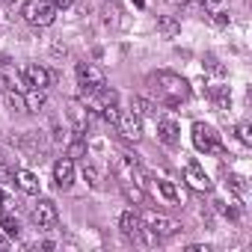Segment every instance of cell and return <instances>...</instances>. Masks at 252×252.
Here are the masks:
<instances>
[{"label": "cell", "mask_w": 252, "mask_h": 252, "mask_svg": "<svg viewBox=\"0 0 252 252\" xmlns=\"http://www.w3.org/2000/svg\"><path fill=\"white\" fill-rule=\"evenodd\" d=\"M134 3H137V6H140V9H143V6H146V0H134Z\"/></svg>", "instance_id": "cell-39"}, {"label": "cell", "mask_w": 252, "mask_h": 252, "mask_svg": "<svg viewBox=\"0 0 252 252\" xmlns=\"http://www.w3.org/2000/svg\"><path fill=\"white\" fill-rule=\"evenodd\" d=\"M143 225H146V222H143V217H140L137 211H125V214L119 217V228H122L125 237H134Z\"/></svg>", "instance_id": "cell-14"}, {"label": "cell", "mask_w": 252, "mask_h": 252, "mask_svg": "<svg viewBox=\"0 0 252 252\" xmlns=\"http://www.w3.org/2000/svg\"><path fill=\"white\" fill-rule=\"evenodd\" d=\"M149 86H152V92L158 95V101L160 104H166V107H181L187 98H190V83L181 77V74H175V71H152L149 74Z\"/></svg>", "instance_id": "cell-1"}, {"label": "cell", "mask_w": 252, "mask_h": 252, "mask_svg": "<svg viewBox=\"0 0 252 252\" xmlns=\"http://www.w3.org/2000/svg\"><path fill=\"white\" fill-rule=\"evenodd\" d=\"M193 146L205 155H225V146H222L220 134L205 122H193Z\"/></svg>", "instance_id": "cell-3"}, {"label": "cell", "mask_w": 252, "mask_h": 252, "mask_svg": "<svg viewBox=\"0 0 252 252\" xmlns=\"http://www.w3.org/2000/svg\"><path fill=\"white\" fill-rule=\"evenodd\" d=\"M187 252H211V246H199V243H196V246H190Z\"/></svg>", "instance_id": "cell-35"}, {"label": "cell", "mask_w": 252, "mask_h": 252, "mask_svg": "<svg viewBox=\"0 0 252 252\" xmlns=\"http://www.w3.org/2000/svg\"><path fill=\"white\" fill-rule=\"evenodd\" d=\"M237 140H240L243 146H252V131H249V125H246V122L237 125Z\"/></svg>", "instance_id": "cell-28"}, {"label": "cell", "mask_w": 252, "mask_h": 252, "mask_svg": "<svg viewBox=\"0 0 252 252\" xmlns=\"http://www.w3.org/2000/svg\"><path fill=\"white\" fill-rule=\"evenodd\" d=\"M0 3H3V6H15V3H18V0H0Z\"/></svg>", "instance_id": "cell-38"}, {"label": "cell", "mask_w": 252, "mask_h": 252, "mask_svg": "<svg viewBox=\"0 0 252 252\" xmlns=\"http://www.w3.org/2000/svg\"><path fill=\"white\" fill-rule=\"evenodd\" d=\"M45 104H48L45 89H33V86H30V89L24 92V110H27V113H39Z\"/></svg>", "instance_id": "cell-15"}, {"label": "cell", "mask_w": 252, "mask_h": 252, "mask_svg": "<svg viewBox=\"0 0 252 252\" xmlns=\"http://www.w3.org/2000/svg\"><path fill=\"white\" fill-rule=\"evenodd\" d=\"M143 222L155 231V234H178L181 231V222H175V220H169L166 214H158V211H146L143 214Z\"/></svg>", "instance_id": "cell-8"}, {"label": "cell", "mask_w": 252, "mask_h": 252, "mask_svg": "<svg viewBox=\"0 0 252 252\" xmlns=\"http://www.w3.org/2000/svg\"><path fill=\"white\" fill-rule=\"evenodd\" d=\"M131 110H134L137 116H146V119H158V104H152L149 98H140V95H134V101H131Z\"/></svg>", "instance_id": "cell-17"}, {"label": "cell", "mask_w": 252, "mask_h": 252, "mask_svg": "<svg viewBox=\"0 0 252 252\" xmlns=\"http://www.w3.org/2000/svg\"><path fill=\"white\" fill-rule=\"evenodd\" d=\"M208 68H211L214 74H225V68H222V65H220V63H217L214 57H208Z\"/></svg>", "instance_id": "cell-30"}, {"label": "cell", "mask_w": 252, "mask_h": 252, "mask_svg": "<svg viewBox=\"0 0 252 252\" xmlns=\"http://www.w3.org/2000/svg\"><path fill=\"white\" fill-rule=\"evenodd\" d=\"M54 143H63V128H60V122H54Z\"/></svg>", "instance_id": "cell-32"}, {"label": "cell", "mask_w": 252, "mask_h": 252, "mask_svg": "<svg viewBox=\"0 0 252 252\" xmlns=\"http://www.w3.org/2000/svg\"><path fill=\"white\" fill-rule=\"evenodd\" d=\"M181 131H178V125H175V119H158V137H160V143H166V146H178V137Z\"/></svg>", "instance_id": "cell-13"}, {"label": "cell", "mask_w": 252, "mask_h": 252, "mask_svg": "<svg viewBox=\"0 0 252 252\" xmlns=\"http://www.w3.org/2000/svg\"><path fill=\"white\" fill-rule=\"evenodd\" d=\"M199 3H202L205 9H211V12H214V9H220V6H222V0H199Z\"/></svg>", "instance_id": "cell-31"}, {"label": "cell", "mask_w": 252, "mask_h": 252, "mask_svg": "<svg viewBox=\"0 0 252 252\" xmlns=\"http://www.w3.org/2000/svg\"><path fill=\"white\" fill-rule=\"evenodd\" d=\"M15 143L24 155H30V160H42V155L48 152V140H45L42 131H24Z\"/></svg>", "instance_id": "cell-5"}, {"label": "cell", "mask_w": 252, "mask_h": 252, "mask_svg": "<svg viewBox=\"0 0 252 252\" xmlns=\"http://www.w3.org/2000/svg\"><path fill=\"white\" fill-rule=\"evenodd\" d=\"M3 208H6V193L0 190V211H3Z\"/></svg>", "instance_id": "cell-36"}, {"label": "cell", "mask_w": 252, "mask_h": 252, "mask_svg": "<svg viewBox=\"0 0 252 252\" xmlns=\"http://www.w3.org/2000/svg\"><path fill=\"white\" fill-rule=\"evenodd\" d=\"M21 15L33 27H51L57 21V6L51 3V0H27L24 9H21Z\"/></svg>", "instance_id": "cell-2"}, {"label": "cell", "mask_w": 252, "mask_h": 252, "mask_svg": "<svg viewBox=\"0 0 252 252\" xmlns=\"http://www.w3.org/2000/svg\"><path fill=\"white\" fill-rule=\"evenodd\" d=\"M228 187H231V190H234L237 196H246V190H249V187H246V178H243V175H228Z\"/></svg>", "instance_id": "cell-25"}, {"label": "cell", "mask_w": 252, "mask_h": 252, "mask_svg": "<svg viewBox=\"0 0 252 252\" xmlns=\"http://www.w3.org/2000/svg\"><path fill=\"white\" fill-rule=\"evenodd\" d=\"M68 116H71V122H74V134H86V110H83L77 101L68 104Z\"/></svg>", "instance_id": "cell-18"}, {"label": "cell", "mask_w": 252, "mask_h": 252, "mask_svg": "<svg viewBox=\"0 0 252 252\" xmlns=\"http://www.w3.org/2000/svg\"><path fill=\"white\" fill-rule=\"evenodd\" d=\"M6 243H9V237H6V234H3V231H0V249H3V246H6Z\"/></svg>", "instance_id": "cell-37"}, {"label": "cell", "mask_w": 252, "mask_h": 252, "mask_svg": "<svg viewBox=\"0 0 252 252\" xmlns=\"http://www.w3.org/2000/svg\"><path fill=\"white\" fill-rule=\"evenodd\" d=\"M54 181H57L60 190H68L74 184V160L71 158H60L54 163Z\"/></svg>", "instance_id": "cell-11"}, {"label": "cell", "mask_w": 252, "mask_h": 252, "mask_svg": "<svg viewBox=\"0 0 252 252\" xmlns=\"http://www.w3.org/2000/svg\"><path fill=\"white\" fill-rule=\"evenodd\" d=\"M184 178H187V184H190L193 190H199V193H208V190H211V178H208V172L202 169L199 160H187Z\"/></svg>", "instance_id": "cell-9"}, {"label": "cell", "mask_w": 252, "mask_h": 252, "mask_svg": "<svg viewBox=\"0 0 252 252\" xmlns=\"http://www.w3.org/2000/svg\"><path fill=\"white\" fill-rule=\"evenodd\" d=\"M116 131H119L125 140L137 143V140L143 137V125H140V116H137L134 110H122V113L116 116Z\"/></svg>", "instance_id": "cell-6"}, {"label": "cell", "mask_w": 252, "mask_h": 252, "mask_svg": "<svg viewBox=\"0 0 252 252\" xmlns=\"http://www.w3.org/2000/svg\"><path fill=\"white\" fill-rule=\"evenodd\" d=\"M18 77L24 80V86H33V89H48V86H51V80H54V74H51L45 65H39V63L24 65V68L18 71Z\"/></svg>", "instance_id": "cell-7"}, {"label": "cell", "mask_w": 252, "mask_h": 252, "mask_svg": "<svg viewBox=\"0 0 252 252\" xmlns=\"http://www.w3.org/2000/svg\"><path fill=\"white\" fill-rule=\"evenodd\" d=\"M12 181L18 184L21 193H27V196H39V178H36L30 169H15V172H12Z\"/></svg>", "instance_id": "cell-12"}, {"label": "cell", "mask_w": 252, "mask_h": 252, "mask_svg": "<svg viewBox=\"0 0 252 252\" xmlns=\"http://www.w3.org/2000/svg\"><path fill=\"white\" fill-rule=\"evenodd\" d=\"M30 220L39 225V228H51L57 222V205L51 199H39V205L30 211Z\"/></svg>", "instance_id": "cell-10"}, {"label": "cell", "mask_w": 252, "mask_h": 252, "mask_svg": "<svg viewBox=\"0 0 252 252\" xmlns=\"http://www.w3.org/2000/svg\"><path fill=\"white\" fill-rule=\"evenodd\" d=\"M51 3H54L57 12H60V9H68V6H71V0H51Z\"/></svg>", "instance_id": "cell-33"}, {"label": "cell", "mask_w": 252, "mask_h": 252, "mask_svg": "<svg viewBox=\"0 0 252 252\" xmlns=\"http://www.w3.org/2000/svg\"><path fill=\"white\" fill-rule=\"evenodd\" d=\"M77 83H80L83 95H95L101 86H107L104 71L98 65H92V63H77Z\"/></svg>", "instance_id": "cell-4"}, {"label": "cell", "mask_w": 252, "mask_h": 252, "mask_svg": "<svg viewBox=\"0 0 252 252\" xmlns=\"http://www.w3.org/2000/svg\"><path fill=\"white\" fill-rule=\"evenodd\" d=\"M51 54H54V57H65L68 51H65V45H54V48H51Z\"/></svg>", "instance_id": "cell-34"}, {"label": "cell", "mask_w": 252, "mask_h": 252, "mask_svg": "<svg viewBox=\"0 0 252 252\" xmlns=\"http://www.w3.org/2000/svg\"><path fill=\"white\" fill-rule=\"evenodd\" d=\"M3 101H6V107H12V110H24V95H18V92H6L3 95Z\"/></svg>", "instance_id": "cell-27"}, {"label": "cell", "mask_w": 252, "mask_h": 252, "mask_svg": "<svg viewBox=\"0 0 252 252\" xmlns=\"http://www.w3.org/2000/svg\"><path fill=\"white\" fill-rule=\"evenodd\" d=\"M158 30H160V33H163L166 39H175V36L181 33V24H178L175 18H169V15H163V18L158 21Z\"/></svg>", "instance_id": "cell-20"}, {"label": "cell", "mask_w": 252, "mask_h": 252, "mask_svg": "<svg viewBox=\"0 0 252 252\" xmlns=\"http://www.w3.org/2000/svg\"><path fill=\"white\" fill-rule=\"evenodd\" d=\"M68 158L71 160H83L86 158V134H74V140L68 143Z\"/></svg>", "instance_id": "cell-19"}, {"label": "cell", "mask_w": 252, "mask_h": 252, "mask_svg": "<svg viewBox=\"0 0 252 252\" xmlns=\"http://www.w3.org/2000/svg\"><path fill=\"white\" fill-rule=\"evenodd\" d=\"M0 231H3L6 237H18L21 234V225H18V220L12 214H3V217H0Z\"/></svg>", "instance_id": "cell-21"}, {"label": "cell", "mask_w": 252, "mask_h": 252, "mask_svg": "<svg viewBox=\"0 0 252 252\" xmlns=\"http://www.w3.org/2000/svg\"><path fill=\"white\" fill-rule=\"evenodd\" d=\"M122 184V196L128 199L131 205H143L146 202V190H143V184H131V181H119Z\"/></svg>", "instance_id": "cell-16"}, {"label": "cell", "mask_w": 252, "mask_h": 252, "mask_svg": "<svg viewBox=\"0 0 252 252\" xmlns=\"http://www.w3.org/2000/svg\"><path fill=\"white\" fill-rule=\"evenodd\" d=\"M83 178L89 181V187H98V184H101V172H98L92 163H83Z\"/></svg>", "instance_id": "cell-24"}, {"label": "cell", "mask_w": 252, "mask_h": 252, "mask_svg": "<svg viewBox=\"0 0 252 252\" xmlns=\"http://www.w3.org/2000/svg\"><path fill=\"white\" fill-rule=\"evenodd\" d=\"M214 208H217L222 217H228V220H237V217H240V211H237V208H231V205H225L222 199H214Z\"/></svg>", "instance_id": "cell-26"}, {"label": "cell", "mask_w": 252, "mask_h": 252, "mask_svg": "<svg viewBox=\"0 0 252 252\" xmlns=\"http://www.w3.org/2000/svg\"><path fill=\"white\" fill-rule=\"evenodd\" d=\"M158 193H160L169 205H178V199H181V196H178V187H175L172 181H158Z\"/></svg>", "instance_id": "cell-22"}, {"label": "cell", "mask_w": 252, "mask_h": 252, "mask_svg": "<svg viewBox=\"0 0 252 252\" xmlns=\"http://www.w3.org/2000/svg\"><path fill=\"white\" fill-rule=\"evenodd\" d=\"M214 21H217L220 27H225V24H228V12H222V9H214Z\"/></svg>", "instance_id": "cell-29"}, {"label": "cell", "mask_w": 252, "mask_h": 252, "mask_svg": "<svg viewBox=\"0 0 252 252\" xmlns=\"http://www.w3.org/2000/svg\"><path fill=\"white\" fill-rule=\"evenodd\" d=\"M211 98H214L217 110H228V107H231V95H228V86H220V89H214V92H211Z\"/></svg>", "instance_id": "cell-23"}]
</instances>
